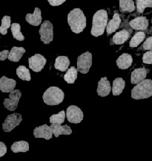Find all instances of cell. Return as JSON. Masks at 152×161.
<instances>
[{
    "label": "cell",
    "instance_id": "obj_28",
    "mask_svg": "<svg viewBox=\"0 0 152 161\" xmlns=\"http://www.w3.org/2000/svg\"><path fill=\"white\" fill-rule=\"evenodd\" d=\"M17 75L20 79L29 81L31 80V73L29 69L26 68L25 66H19L17 69Z\"/></svg>",
    "mask_w": 152,
    "mask_h": 161
},
{
    "label": "cell",
    "instance_id": "obj_27",
    "mask_svg": "<svg viewBox=\"0 0 152 161\" xmlns=\"http://www.w3.org/2000/svg\"><path fill=\"white\" fill-rule=\"evenodd\" d=\"M145 37V34L143 31H138L133 36V37L131 38V42H130L129 46L130 47L134 48L137 47L143 41V40Z\"/></svg>",
    "mask_w": 152,
    "mask_h": 161
},
{
    "label": "cell",
    "instance_id": "obj_18",
    "mask_svg": "<svg viewBox=\"0 0 152 161\" xmlns=\"http://www.w3.org/2000/svg\"><path fill=\"white\" fill-rule=\"evenodd\" d=\"M133 62V58L129 54L124 53L119 56L117 60V65L119 69H126L131 66Z\"/></svg>",
    "mask_w": 152,
    "mask_h": 161
},
{
    "label": "cell",
    "instance_id": "obj_2",
    "mask_svg": "<svg viewBox=\"0 0 152 161\" xmlns=\"http://www.w3.org/2000/svg\"><path fill=\"white\" fill-rule=\"evenodd\" d=\"M108 20H109V16L105 10H99L96 12L93 16V20H92L91 35L96 37L103 35L105 28L109 24Z\"/></svg>",
    "mask_w": 152,
    "mask_h": 161
},
{
    "label": "cell",
    "instance_id": "obj_13",
    "mask_svg": "<svg viewBox=\"0 0 152 161\" xmlns=\"http://www.w3.org/2000/svg\"><path fill=\"white\" fill-rule=\"evenodd\" d=\"M17 81L11 78L3 76L0 78V90L3 92H12L14 91Z\"/></svg>",
    "mask_w": 152,
    "mask_h": 161
},
{
    "label": "cell",
    "instance_id": "obj_10",
    "mask_svg": "<svg viewBox=\"0 0 152 161\" xmlns=\"http://www.w3.org/2000/svg\"><path fill=\"white\" fill-rule=\"evenodd\" d=\"M22 96V93L19 90H15L9 94L10 98H5L4 100V106L8 110L13 111L17 109L19 98Z\"/></svg>",
    "mask_w": 152,
    "mask_h": 161
},
{
    "label": "cell",
    "instance_id": "obj_26",
    "mask_svg": "<svg viewBox=\"0 0 152 161\" xmlns=\"http://www.w3.org/2000/svg\"><path fill=\"white\" fill-rule=\"evenodd\" d=\"M77 71L74 66H71L69 69H68L67 72L64 76V79L68 84H73L76 79L77 78Z\"/></svg>",
    "mask_w": 152,
    "mask_h": 161
},
{
    "label": "cell",
    "instance_id": "obj_31",
    "mask_svg": "<svg viewBox=\"0 0 152 161\" xmlns=\"http://www.w3.org/2000/svg\"><path fill=\"white\" fill-rule=\"evenodd\" d=\"M137 11L139 14L143 13L144 10L146 8H152V1L151 0H137Z\"/></svg>",
    "mask_w": 152,
    "mask_h": 161
},
{
    "label": "cell",
    "instance_id": "obj_19",
    "mask_svg": "<svg viewBox=\"0 0 152 161\" xmlns=\"http://www.w3.org/2000/svg\"><path fill=\"white\" fill-rule=\"evenodd\" d=\"M130 32L126 29H123L116 33L111 40L116 45H121L123 44L125 41H127L129 38Z\"/></svg>",
    "mask_w": 152,
    "mask_h": 161
},
{
    "label": "cell",
    "instance_id": "obj_12",
    "mask_svg": "<svg viewBox=\"0 0 152 161\" xmlns=\"http://www.w3.org/2000/svg\"><path fill=\"white\" fill-rule=\"evenodd\" d=\"M111 90H112V88L109 80L107 79L106 77L102 78L101 80L98 82V86L97 89L98 95L101 97H105V96L109 95Z\"/></svg>",
    "mask_w": 152,
    "mask_h": 161
},
{
    "label": "cell",
    "instance_id": "obj_35",
    "mask_svg": "<svg viewBox=\"0 0 152 161\" xmlns=\"http://www.w3.org/2000/svg\"><path fill=\"white\" fill-rule=\"evenodd\" d=\"M7 152V147L3 142H0V157H3Z\"/></svg>",
    "mask_w": 152,
    "mask_h": 161
},
{
    "label": "cell",
    "instance_id": "obj_11",
    "mask_svg": "<svg viewBox=\"0 0 152 161\" xmlns=\"http://www.w3.org/2000/svg\"><path fill=\"white\" fill-rule=\"evenodd\" d=\"M33 135L36 138H44L45 140H50L53 136V132H52L51 126L48 125H43L37 127L33 130Z\"/></svg>",
    "mask_w": 152,
    "mask_h": 161
},
{
    "label": "cell",
    "instance_id": "obj_36",
    "mask_svg": "<svg viewBox=\"0 0 152 161\" xmlns=\"http://www.w3.org/2000/svg\"><path fill=\"white\" fill-rule=\"evenodd\" d=\"M9 53L10 52L8 50H4V51H2L0 52V60H1L2 61L6 60V58H8Z\"/></svg>",
    "mask_w": 152,
    "mask_h": 161
},
{
    "label": "cell",
    "instance_id": "obj_17",
    "mask_svg": "<svg viewBox=\"0 0 152 161\" xmlns=\"http://www.w3.org/2000/svg\"><path fill=\"white\" fill-rule=\"evenodd\" d=\"M41 10L39 8H36L33 14H28L25 17L26 21L32 25L38 26L42 23Z\"/></svg>",
    "mask_w": 152,
    "mask_h": 161
},
{
    "label": "cell",
    "instance_id": "obj_33",
    "mask_svg": "<svg viewBox=\"0 0 152 161\" xmlns=\"http://www.w3.org/2000/svg\"><path fill=\"white\" fill-rule=\"evenodd\" d=\"M143 62L146 64H152V51H149L144 54L143 56Z\"/></svg>",
    "mask_w": 152,
    "mask_h": 161
},
{
    "label": "cell",
    "instance_id": "obj_25",
    "mask_svg": "<svg viewBox=\"0 0 152 161\" xmlns=\"http://www.w3.org/2000/svg\"><path fill=\"white\" fill-rule=\"evenodd\" d=\"M119 11L121 12H132L134 11L135 6L133 0H119Z\"/></svg>",
    "mask_w": 152,
    "mask_h": 161
},
{
    "label": "cell",
    "instance_id": "obj_22",
    "mask_svg": "<svg viewBox=\"0 0 152 161\" xmlns=\"http://www.w3.org/2000/svg\"><path fill=\"white\" fill-rule=\"evenodd\" d=\"M25 53V49L23 47H17L14 46L13 47L10 52L8 55V59L11 61L13 62H18L23 57V54Z\"/></svg>",
    "mask_w": 152,
    "mask_h": 161
},
{
    "label": "cell",
    "instance_id": "obj_20",
    "mask_svg": "<svg viewBox=\"0 0 152 161\" xmlns=\"http://www.w3.org/2000/svg\"><path fill=\"white\" fill-rule=\"evenodd\" d=\"M120 23H121V19H120V17H119V14L115 13L114 14L113 18L110 20L109 24H108L107 25L106 31L108 35H111V34L113 33V32L117 31L118 28L119 27Z\"/></svg>",
    "mask_w": 152,
    "mask_h": 161
},
{
    "label": "cell",
    "instance_id": "obj_6",
    "mask_svg": "<svg viewBox=\"0 0 152 161\" xmlns=\"http://www.w3.org/2000/svg\"><path fill=\"white\" fill-rule=\"evenodd\" d=\"M92 65V55L89 52L82 54L77 58V70L81 73L87 74Z\"/></svg>",
    "mask_w": 152,
    "mask_h": 161
},
{
    "label": "cell",
    "instance_id": "obj_3",
    "mask_svg": "<svg viewBox=\"0 0 152 161\" xmlns=\"http://www.w3.org/2000/svg\"><path fill=\"white\" fill-rule=\"evenodd\" d=\"M152 96V80L145 79L136 85L131 90V98L134 99H144Z\"/></svg>",
    "mask_w": 152,
    "mask_h": 161
},
{
    "label": "cell",
    "instance_id": "obj_29",
    "mask_svg": "<svg viewBox=\"0 0 152 161\" xmlns=\"http://www.w3.org/2000/svg\"><path fill=\"white\" fill-rule=\"evenodd\" d=\"M11 29L12 35H13L15 39L19 40V41H23L25 40V37H24L20 31L21 27L19 23H12Z\"/></svg>",
    "mask_w": 152,
    "mask_h": 161
},
{
    "label": "cell",
    "instance_id": "obj_1",
    "mask_svg": "<svg viewBox=\"0 0 152 161\" xmlns=\"http://www.w3.org/2000/svg\"><path fill=\"white\" fill-rule=\"evenodd\" d=\"M68 23L73 33H81L86 27V17L81 9L74 8L68 15Z\"/></svg>",
    "mask_w": 152,
    "mask_h": 161
},
{
    "label": "cell",
    "instance_id": "obj_21",
    "mask_svg": "<svg viewBox=\"0 0 152 161\" xmlns=\"http://www.w3.org/2000/svg\"><path fill=\"white\" fill-rule=\"evenodd\" d=\"M70 66V60L67 56H59L56 58L54 67L61 72H65Z\"/></svg>",
    "mask_w": 152,
    "mask_h": 161
},
{
    "label": "cell",
    "instance_id": "obj_8",
    "mask_svg": "<svg viewBox=\"0 0 152 161\" xmlns=\"http://www.w3.org/2000/svg\"><path fill=\"white\" fill-rule=\"evenodd\" d=\"M66 117L69 122L73 124L80 123L83 121L84 115L82 110L77 106L71 105L66 110Z\"/></svg>",
    "mask_w": 152,
    "mask_h": 161
},
{
    "label": "cell",
    "instance_id": "obj_37",
    "mask_svg": "<svg viewBox=\"0 0 152 161\" xmlns=\"http://www.w3.org/2000/svg\"><path fill=\"white\" fill-rule=\"evenodd\" d=\"M65 2V0H49L48 3L51 6H59Z\"/></svg>",
    "mask_w": 152,
    "mask_h": 161
},
{
    "label": "cell",
    "instance_id": "obj_5",
    "mask_svg": "<svg viewBox=\"0 0 152 161\" xmlns=\"http://www.w3.org/2000/svg\"><path fill=\"white\" fill-rule=\"evenodd\" d=\"M40 40L45 44H49L52 42L53 38V25L48 20H45L41 25L39 29Z\"/></svg>",
    "mask_w": 152,
    "mask_h": 161
},
{
    "label": "cell",
    "instance_id": "obj_30",
    "mask_svg": "<svg viewBox=\"0 0 152 161\" xmlns=\"http://www.w3.org/2000/svg\"><path fill=\"white\" fill-rule=\"evenodd\" d=\"M65 113L64 110H62L57 114H53L50 117V122L51 125L57 124V125H61L65 122Z\"/></svg>",
    "mask_w": 152,
    "mask_h": 161
},
{
    "label": "cell",
    "instance_id": "obj_34",
    "mask_svg": "<svg viewBox=\"0 0 152 161\" xmlns=\"http://www.w3.org/2000/svg\"><path fill=\"white\" fill-rule=\"evenodd\" d=\"M143 49L145 50H149V51H152V36L147 38L146 40L144 42L143 46Z\"/></svg>",
    "mask_w": 152,
    "mask_h": 161
},
{
    "label": "cell",
    "instance_id": "obj_16",
    "mask_svg": "<svg viewBox=\"0 0 152 161\" xmlns=\"http://www.w3.org/2000/svg\"><path fill=\"white\" fill-rule=\"evenodd\" d=\"M51 128L55 137H58L59 135H71L72 130L71 127L67 125H60L53 124L51 125Z\"/></svg>",
    "mask_w": 152,
    "mask_h": 161
},
{
    "label": "cell",
    "instance_id": "obj_15",
    "mask_svg": "<svg viewBox=\"0 0 152 161\" xmlns=\"http://www.w3.org/2000/svg\"><path fill=\"white\" fill-rule=\"evenodd\" d=\"M129 25L133 29L145 30L149 26V20L145 17H139L131 20Z\"/></svg>",
    "mask_w": 152,
    "mask_h": 161
},
{
    "label": "cell",
    "instance_id": "obj_32",
    "mask_svg": "<svg viewBox=\"0 0 152 161\" xmlns=\"http://www.w3.org/2000/svg\"><path fill=\"white\" fill-rule=\"evenodd\" d=\"M10 27H11V17L9 16H5L2 19V25L0 27V32L3 35H7L8 33V29Z\"/></svg>",
    "mask_w": 152,
    "mask_h": 161
},
{
    "label": "cell",
    "instance_id": "obj_23",
    "mask_svg": "<svg viewBox=\"0 0 152 161\" xmlns=\"http://www.w3.org/2000/svg\"><path fill=\"white\" fill-rule=\"evenodd\" d=\"M125 86V82L122 78H117L113 81L112 92L114 96H119L123 92Z\"/></svg>",
    "mask_w": 152,
    "mask_h": 161
},
{
    "label": "cell",
    "instance_id": "obj_14",
    "mask_svg": "<svg viewBox=\"0 0 152 161\" xmlns=\"http://www.w3.org/2000/svg\"><path fill=\"white\" fill-rule=\"evenodd\" d=\"M148 73V69L145 68H138L131 72V82L133 84H139L145 80Z\"/></svg>",
    "mask_w": 152,
    "mask_h": 161
},
{
    "label": "cell",
    "instance_id": "obj_7",
    "mask_svg": "<svg viewBox=\"0 0 152 161\" xmlns=\"http://www.w3.org/2000/svg\"><path fill=\"white\" fill-rule=\"evenodd\" d=\"M23 120V116L21 114L15 113L8 115L5 119L3 124V129L5 132H11L16 127L19 125Z\"/></svg>",
    "mask_w": 152,
    "mask_h": 161
},
{
    "label": "cell",
    "instance_id": "obj_38",
    "mask_svg": "<svg viewBox=\"0 0 152 161\" xmlns=\"http://www.w3.org/2000/svg\"><path fill=\"white\" fill-rule=\"evenodd\" d=\"M151 23H152V19H151Z\"/></svg>",
    "mask_w": 152,
    "mask_h": 161
},
{
    "label": "cell",
    "instance_id": "obj_4",
    "mask_svg": "<svg viewBox=\"0 0 152 161\" xmlns=\"http://www.w3.org/2000/svg\"><path fill=\"white\" fill-rule=\"evenodd\" d=\"M65 94L57 86H51L44 92L43 98L48 105H58L63 102Z\"/></svg>",
    "mask_w": 152,
    "mask_h": 161
},
{
    "label": "cell",
    "instance_id": "obj_9",
    "mask_svg": "<svg viewBox=\"0 0 152 161\" xmlns=\"http://www.w3.org/2000/svg\"><path fill=\"white\" fill-rule=\"evenodd\" d=\"M46 60L45 58L40 54H36L35 55L28 58V63L30 68L35 72H40L45 66Z\"/></svg>",
    "mask_w": 152,
    "mask_h": 161
},
{
    "label": "cell",
    "instance_id": "obj_24",
    "mask_svg": "<svg viewBox=\"0 0 152 161\" xmlns=\"http://www.w3.org/2000/svg\"><path fill=\"white\" fill-rule=\"evenodd\" d=\"M11 148L13 153L27 152L29 151V143L24 140L18 141L13 142Z\"/></svg>",
    "mask_w": 152,
    "mask_h": 161
}]
</instances>
